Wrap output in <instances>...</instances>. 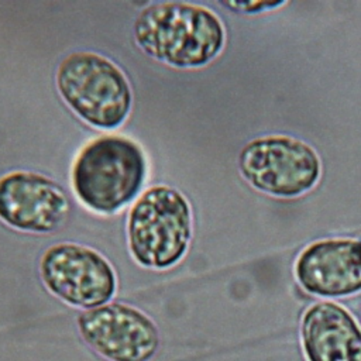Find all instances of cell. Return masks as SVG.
<instances>
[{
	"label": "cell",
	"instance_id": "cell-8",
	"mask_svg": "<svg viewBox=\"0 0 361 361\" xmlns=\"http://www.w3.org/2000/svg\"><path fill=\"white\" fill-rule=\"evenodd\" d=\"M293 275L309 295L323 300L361 292V237H331L307 244L296 257Z\"/></svg>",
	"mask_w": 361,
	"mask_h": 361
},
{
	"label": "cell",
	"instance_id": "cell-11",
	"mask_svg": "<svg viewBox=\"0 0 361 361\" xmlns=\"http://www.w3.org/2000/svg\"><path fill=\"white\" fill-rule=\"evenodd\" d=\"M224 6L244 11V13H261L268 11L276 7L283 6V1H237V3H224Z\"/></svg>",
	"mask_w": 361,
	"mask_h": 361
},
{
	"label": "cell",
	"instance_id": "cell-3",
	"mask_svg": "<svg viewBox=\"0 0 361 361\" xmlns=\"http://www.w3.org/2000/svg\"><path fill=\"white\" fill-rule=\"evenodd\" d=\"M127 234L131 255L140 265L173 267L192 237V210L186 197L164 185L147 189L130 210Z\"/></svg>",
	"mask_w": 361,
	"mask_h": 361
},
{
	"label": "cell",
	"instance_id": "cell-1",
	"mask_svg": "<svg viewBox=\"0 0 361 361\" xmlns=\"http://www.w3.org/2000/svg\"><path fill=\"white\" fill-rule=\"evenodd\" d=\"M134 38L149 56L176 68H199L224 48L226 28L210 8L182 3H152L134 23Z\"/></svg>",
	"mask_w": 361,
	"mask_h": 361
},
{
	"label": "cell",
	"instance_id": "cell-7",
	"mask_svg": "<svg viewBox=\"0 0 361 361\" xmlns=\"http://www.w3.org/2000/svg\"><path fill=\"white\" fill-rule=\"evenodd\" d=\"M83 341L109 361H151L159 348V330L144 312L126 303H107L78 314Z\"/></svg>",
	"mask_w": 361,
	"mask_h": 361
},
{
	"label": "cell",
	"instance_id": "cell-5",
	"mask_svg": "<svg viewBox=\"0 0 361 361\" xmlns=\"http://www.w3.org/2000/svg\"><path fill=\"white\" fill-rule=\"evenodd\" d=\"M238 169L255 190L274 197L293 199L319 183L323 166L310 144L296 137L271 134L257 137L241 148Z\"/></svg>",
	"mask_w": 361,
	"mask_h": 361
},
{
	"label": "cell",
	"instance_id": "cell-6",
	"mask_svg": "<svg viewBox=\"0 0 361 361\" xmlns=\"http://www.w3.org/2000/svg\"><path fill=\"white\" fill-rule=\"evenodd\" d=\"M39 276L54 296L83 310L107 305L117 289L110 262L90 247L73 243L47 248L39 259Z\"/></svg>",
	"mask_w": 361,
	"mask_h": 361
},
{
	"label": "cell",
	"instance_id": "cell-2",
	"mask_svg": "<svg viewBox=\"0 0 361 361\" xmlns=\"http://www.w3.org/2000/svg\"><path fill=\"white\" fill-rule=\"evenodd\" d=\"M147 164L138 144L126 137L103 135L87 142L72 168L76 196L89 209L114 213L140 192Z\"/></svg>",
	"mask_w": 361,
	"mask_h": 361
},
{
	"label": "cell",
	"instance_id": "cell-4",
	"mask_svg": "<svg viewBox=\"0 0 361 361\" xmlns=\"http://www.w3.org/2000/svg\"><path fill=\"white\" fill-rule=\"evenodd\" d=\"M56 87L65 103L97 128H116L131 109V89L123 71L94 52H73L56 69Z\"/></svg>",
	"mask_w": 361,
	"mask_h": 361
},
{
	"label": "cell",
	"instance_id": "cell-10",
	"mask_svg": "<svg viewBox=\"0 0 361 361\" xmlns=\"http://www.w3.org/2000/svg\"><path fill=\"white\" fill-rule=\"evenodd\" d=\"M300 345L306 361H361V326L333 300H317L302 314Z\"/></svg>",
	"mask_w": 361,
	"mask_h": 361
},
{
	"label": "cell",
	"instance_id": "cell-9",
	"mask_svg": "<svg viewBox=\"0 0 361 361\" xmlns=\"http://www.w3.org/2000/svg\"><path fill=\"white\" fill-rule=\"evenodd\" d=\"M71 210L69 199L55 180L28 171H13L0 178V220L30 233L59 228Z\"/></svg>",
	"mask_w": 361,
	"mask_h": 361
}]
</instances>
